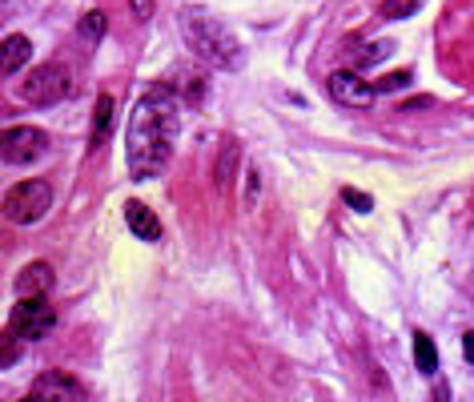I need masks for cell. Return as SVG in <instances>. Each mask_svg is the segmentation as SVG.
Here are the masks:
<instances>
[{"mask_svg": "<svg viewBox=\"0 0 474 402\" xmlns=\"http://www.w3.org/2000/svg\"><path fill=\"white\" fill-rule=\"evenodd\" d=\"M177 141V101L169 89H153L137 101L125 137V165L137 182H149L174 157Z\"/></svg>", "mask_w": 474, "mask_h": 402, "instance_id": "1", "label": "cell"}, {"mask_svg": "<svg viewBox=\"0 0 474 402\" xmlns=\"http://www.w3.org/2000/svg\"><path fill=\"white\" fill-rule=\"evenodd\" d=\"M185 37H189V45L197 49V57H205L213 68H237L246 61V57H241V45L229 37V29H221L210 16H189Z\"/></svg>", "mask_w": 474, "mask_h": 402, "instance_id": "2", "label": "cell"}, {"mask_svg": "<svg viewBox=\"0 0 474 402\" xmlns=\"http://www.w3.org/2000/svg\"><path fill=\"white\" fill-rule=\"evenodd\" d=\"M49 210H53V190H49V182H40V177H29V182L13 185L4 198V213L16 226H32V221H40Z\"/></svg>", "mask_w": 474, "mask_h": 402, "instance_id": "3", "label": "cell"}, {"mask_svg": "<svg viewBox=\"0 0 474 402\" xmlns=\"http://www.w3.org/2000/svg\"><path fill=\"white\" fill-rule=\"evenodd\" d=\"M68 89H73V81H68V68L60 61L37 65L21 81V97L29 101V105H57L60 97H68Z\"/></svg>", "mask_w": 474, "mask_h": 402, "instance_id": "4", "label": "cell"}, {"mask_svg": "<svg viewBox=\"0 0 474 402\" xmlns=\"http://www.w3.org/2000/svg\"><path fill=\"white\" fill-rule=\"evenodd\" d=\"M57 326V310L49 306L45 294H21V306L13 310V335L24 342L45 338Z\"/></svg>", "mask_w": 474, "mask_h": 402, "instance_id": "5", "label": "cell"}, {"mask_svg": "<svg viewBox=\"0 0 474 402\" xmlns=\"http://www.w3.org/2000/svg\"><path fill=\"white\" fill-rule=\"evenodd\" d=\"M49 153V133L37 125H13L4 130V161L8 165H32Z\"/></svg>", "mask_w": 474, "mask_h": 402, "instance_id": "6", "label": "cell"}, {"mask_svg": "<svg viewBox=\"0 0 474 402\" xmlns=\"http://www.w3.org/2000/svg\"><path fill=\"white\" fill-rule=\"evenodd\" d=\"M330 97L338 101V105H350V109H370L374 105V85H366L358 73H330Z\"/></svg>", "mask_w": 474, "mask_h": 402, "instance_id": "7", "label": "cell"}, {"mask_svg": "<svg viewBox=\"0 0 474 402\" xmlns=\"http://www.w3.org/2000/svg\"><path fill=\"white\" fill-rule=\"evenodd\" d=\"M32 398H65V402H85V387L76 379H68V374H60V371H49V374H40L37 379V387H32Z\"/></svg>", "mask_w": 474, "mask_h": 402, "instance_id": "8", "label": "cell"}, {"mask_svg": "<svg viewBox=\"0 0 474 402\" xmlns=\"http://www.w3.org/2000/svg\"><path fill=\"white\" fill-rule=\"evenodd\" d=\"M125 226L133 229L141 242H161V221L153 210H145L141 201H125Z\"/></svg>", "mask_w": 474, "mask_h": 402, "instance_id": "9", "label": "cell"}, {"mask_svg": "<svg viewBox=\"0 0 474 402\" xmlns=\"http://www.w3.org/2000/svg\"><path fill=\"white\" fill-rule=\"evenodd\" d=\"M32 57V40L21 37V32H13V37H4V57H0V68H4V76H13L21 65H29Z\"/></svg>", "mask_w": 474, "mask_h": 402, "instance_id": "10", "label": "cell"}, {"mask_svg": "<svg viewBox=\"0 0 474 402\" xmlns=\"http://www.w3.org/2000/svg\"><path fill=\"white\" fill-rule=\"evenodd\" d=\"M49 286H53V266H49V262H32V266H24L21 278H16V290H21V294H45Z\"/></svg>", "mask_w": 474, "mask_h": 402, "instance_id": "11", "label": "cell"}, {"mask_svg": "<svg viewBox=\"0 0 474 402\" xmlns=\"http://www.w3.org/2000/svg\"><path fill=\"white\" fill-rule=\"evenodd\" d=\"M109 130H113V97L101 93L97 97V113H93V141H105Z\"/></svg>", "mask_w": 474, "mask_h": 402, "instance_id": "12", "label": "cell"}, {"mask_svg": "<svg viewBox=\"0 0 474 402\" xmlns=\"http://www.w3.org/2000/svg\"><path fill=\"white\" fill-rule=\"evenodd\" d=\"M415 358H418V371L422 374H434L438 371V350H434V342H430L426 335H415Z\"/></svg>", "mask_w": 474, "mask_h": 402, "instance_id": "13", "label": "cell"}, {"mask_svg": "<svg viewBox=\"0 0 474 402\" xmlns=\"http://www.w3.org/2000/svg\"><path fill=\"white\" fill-rule=\"evenodd\" d=\"M101 32H105V13H85L81 37H85V40H101Z\"/></svg>", "mask_w": 474, "mask_h": 402, "instance_id": "14", "label": "cell"}, {"mask_svg": "<svg viewBox=\"0 0 474 402\" xmlns=\"http://www.w3.org/2000/svg\"><path fill=\"white\" fill-rule=\"evenodd\" d=\"M422 0H386L382 4V16H390V21H402L407 13H415Z\"/></svg>", "mask_w": 474, "mask_h": 402, "instance_id": "15", "label": "cell"}, {"mask_svg": "<svg viewBox=\"0 0 474 402\" xmlns=\"http://www.w3.org/2000/svg\"><path fill=\"white\" fill-rule=\"evenodd\" d=\"M407 85H410V73H407V68H398V73L382 76V81H378V89H382V93H398V89H407Z\"/></svg>", "mask_w": 474, "mask_h": 402, "instance_id": "16", "label": "cell"}, {"mask_svg": "<svg viewBox=\"0 0 474 402\" xmlns=\"http://www.w3.org/2000/svg\"><path fill=\"white\" fill-rule=\"evenodd\" d=\"M342 198H346L350 205H354V210H358V213H370V210H374V201H370V198H366V193H358V190H350V185H346V190H342Z\"/></svg>", "mask_w": 474, "mask_h": 402, "instance_id": "17", "label": "cell"}, {"mask_svg": "<svg viewBox=\"0 0 474 402\" xmlns=\"http://www.w3.org/2000/svg\"><path fill=\"white\" fill-rule=\"evenodd\" d=\"M129 8H133V16H137V21H149L153 0H129Z\"/></svg>", "mask_w": 474, "mask_h": 402, "instance_id": "18", "label": "cell"}, {"mask_svg": "<svg viewBox=\"0 0 474 402\" xmlns=\"http://www.w3.org/2000/svg\"><path fill=\"white\" fill-rule=\"evenodd\" d=\"M386 53H390V45H366V53H362V65L378 61V57H386Z\"/></svg>", "mask_w": 474, "mask_h": 402, "instance_id": "19", "label": "cell"}, {"mask_svg": "<svg viewBox=\"0 0 474 402\" xmlns=\"http://www.w3.org/2000/svg\"><path fill=\"white\" fill-rule=\"evenodd\" d=\"M462 354H467V362H474V330L462 335Z\"/></svg>", "mask_w": 474, "mask_h": 402, "instance_id": "20", "label": "cell"}]
</instances>
